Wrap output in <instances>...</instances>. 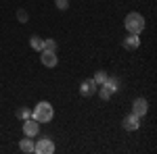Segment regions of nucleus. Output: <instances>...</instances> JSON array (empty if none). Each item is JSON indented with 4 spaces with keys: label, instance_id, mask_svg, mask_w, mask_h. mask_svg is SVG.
Wrapping results in <instances>:
<instances>
[{
    "label": "nucleus",
    "instance_id": "obj_16",
    "mask_svg": "<svg viewBox=\"0 0 157 154\" xmlns=\"http://www.w3.org/2000/svg\"><path fill=\"white\" fill-rule=\"evenodd\" d=\"M55 4H57L59 11H67L69 9V0H55Z\"/></svg>",
    "mask_w": 157,
    "mask_h": 154
},
{
    "label": "nucleus",
    "instance_id": "obj_15",
    "mask_svg": "<svg viewBox=\"0 0 157 154\" xmlns=\"http://www.w3.org/2000/svg\"><path fill=\"white\" fill-rule=\"evenodd\" d=\"M42 50H52V52H57V40L46 38V40H44V48H42Z\"/></svg>",
    "mask_w": 157,
    "mask_h": 154
},
{
    "label": "nucleus",
    "instance_id": "obj_6",
    "mask_svg": "<svg viewBox=\"0 0 157 154\" xmlns=\"http://www.w3.org/2000/svg\"><path fill=\"white\" fill-rule=\"evenodd\" d=\"M121 125H124L126 131H136L138 127H140V117H136L134 113H130V115L124 117V123H121Z\"/></svg>",
    "mask_w": 157,
    "mask_h": 154
},
{
    "label": "nucleus",
    "instance_id": "obj_11",
    "mask_svg": "<svg viewBox=\"0 0 157 154\" xmlns=\"http://www.w3.org/2000/svg\"><path fill=\"white\" fill-rule=\"evenodd\" d=\"M103 85L107 88V90H109V92H111V94H115V92L120 90V81H117V77H107Z\"/></svg>",
    "mask_w": 157,
    "mask_h": 154
},
{
    "label": "nucleus",
    "instance_id": "obj_7",
    "mask_svg": "<svg viewBox=\"0 0 157 154\" xmlns=\"http://www.w3.org/2000/svg\"><path fill=\"white\" fill-rule=\"evenodd\" d=\"M147 110H149V102H147L145 98H136L132 102V113L136 117H145Z\"/></svg>",
    "mask_w": 157,
    "mask_h": 154
},
{
    "label": "nucleus",
    "instance_id": "obj_12",
    "mask_svg": "<svg viewBox=\"0 0 157 154\" xmlns=\"http://www.w3.org/2000/svg\"><path fill=\"white\" fill-rule=\"evenodd\" d=\"M29 46L34 48V50H38V52H40V50L44 48V38H40V36H32V38H29Z\"/></svg>",
    "mask_w": 157,
    "mask_h": 154
},
{
    "label": "nucleus",
    "instance_id": "obj_2",
    "mask_svg": "<svg viewBox=\"0 0 157 154\" xmlns=\"http://www.w3.org/2000/svg\"><path fill=\"white\" fill-rule=\"evenodd\" d=\"M55 115V110H52V104L46 102V100H42V102H38L36 108L32 110V119H36L38 123H48L50 119Z\"/></svg>",
    "mask_w": 157,
    "mask_h": 154
},
{
    "label": "nucleus",
    "instance_id": "obj_3",
    "mask_svg": "<svg viewBox=\"0 0 157 154\" xmlns=\"http://www.w3.org/2000/svg\"><path fill=\"white\" fill-rule=\"evenodd\" d=\"M34 152L38 154H52L55 152V142L50 138H40L36 144H34Z\"/></svg>",
    "mask_w": 157,
    "mask_h": 154
},
{
    "label": "nucleus",
    "instance_id": "obj_4",
    "mask_svg": "<svg viewBox=\"0 0 157 154\" xmlns=\"http://www.w3.org/2000/svg\"><path fill=\"white\" fill-rule=\"evenodd\" d=\"M38 133H40V123H38L36 119H25L23 121V135L27 138H36Z\"/></svg>",
    "mask_w": 157,
    "mask_h": 154
},
{
    "label": "nucleus",
    "instance_id": "obj_5",
    "mask_svg": "<svg viewBox=\"0 0 157 154\" xmlns=\"http://www.w3.org/2000/svg\"><path fill=\"white\" fill-rule=\"evenodd\" d=\"M40 60H42V65L44 67H57V63H59V59H57V52H52V50H40Z\"/></svg>",
    "mask_w": 157,
    "mask_h": 154
},
{
    "label": "nucleus",
    "instance_id": "obj_9",
    "mask_svg": "<svg viewBox=\"0 0 157 154\" xmlns=\"http://www.w3.org/2000/svg\"><path fill=\"white\" fill-rule=\"evenodd\" d=\"M121 46L126 48V50H136V48L140 46V38L136 36V34H128L126 40L121 42Z\"/></svg>",
    "mask_w": 157,
    "mask_h": 154
},
{
    "label": "nucleus",
    "instance_id": "obj_1",
    "mask_svg": "<svg viewBox=\"0 0 157 154\" xmlns=\"http://www.w3.org/2000/svg\"><path fill=\"white\" fill-rule=\"evenodd\" d=\"M126 29H128V34H136V36H140L143 31H145V17L140 15V13H128L126 15Z\"/></svg>",
    "mask_w": 157,
    "mask_h": 154
},
{
    "label": "nucleus",
    "instance_id": "obj_13",
    "mask_svg": "<svg viewBox=\"0 0 157 154\" xmlns=\"http://www.w3.org/2000/svg\"><path fill=\"white\" fill-rule=\"evenodd\" d=\"M15 115H17V119H19V121H25V119L32 117V110H29L27 106H21V108H17V113H15Z\"/></svg>",
    "mask_w": 157,
    "mask_h": 154
},
{
    "label": "nucleus",
    "instance_id": "obj_17",
    "mask_svg": "<svg viewBox=\"0 0 157 154\" xmlns=\"http://www.w3.org/2000/svg\"><path fill=\"white\" fill-rule=\"evenodd\" d=\"M17 19H19L21 23H27V19H29V17H27V13H25L23 9H19V11H17Z\"/></svg>",
    "mask_w": 157,
    "mask_h": 154
},
{
    "label": "nucleus",
    "instance_id": "obj_8",
    "mask_svg": "<svg viewBox=\"0 0 157 154\" xmlns=\"http://www.w3.org/2000/svg\"><path fill=\"white\" fill-rule=\"evenodd\" d=\"M97 90H98V85L94 83V79H84L80 83V94L82 96H92Z\"/></svg>",
    "mask_w": 157,
    "mask_h": 154
},
{
    "label": "nucleus",
    "instance_id": "obj_10",
    "mask_svg": "<svg viewBox=\"0 0 157 154\" xmlns=\"http://www.w3.org/2000/svg\"><path fill=\"white\" fill-rule=\"evenodd\" d=\"M19 150H21V152H25V154L34 152V140H32V138H27V135H25L23 140H21V142H19Z\"/></svg>",
    "mask_w": 157,
    "mask_h": 154
},
{
    "label": "nucleus",
    "instance_id": "obj_14",
    "mask_svg": "<svg viewBox=\"0 0 157 154\" xmlns=\"http://www.w3.org/2000/svg\"><path fill=\"white\" fill-rule=\"evenodd\" d=\"M107 77H109V75H107V71H97V73H94V77H92V79H94V83H97V85H103Z\"/></svg>",
    "mask_w": 157,
    "mask_h": 154
}]
</instances>
